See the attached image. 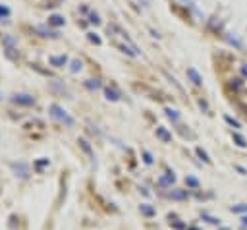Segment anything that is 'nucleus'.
<instances>
[{
  "instance_id": "f257e3e1",
  "label": "nucleus",
  "mask_w": 247,
  "mask_h": 230,
  "mask_svg": "<svg viewBox=\"0 0 247 230\" xmlns=\"http://www.w3.org/2000/svg\"><path fill=\"white\" fill-rule=\"evenodd\" d=\"M50 110H52V116H54V118H58L60 122H64V124L70 126V128L74 126V118H71V116H70V114L62 109L60 105H52V106H50Z\"/></svg>"
},
{
  "instance_id": "f03ea898",
  "label": "nucleus",
  "mask_w": 247,
  "mask_h": 230,
  "mask_svg": "<svg viewBox=\"0 0 247 230\" xmlns=\"http://www.w3.org/2000/svg\"><path fill=\"white\" fill-rule=\"evenodd\" d=\"M12 168L18 172V176H21V178H25L27 174H29V168H27V164H12Z\"/></svg>"
},
{
  "instance_id": "7ed1b4c3",
  "label": "nucleus",
  "mask_w": 247,
  "mask_h": 230,
  "mask_svg": "<svg viewBox=\"0 0 247 230\" xmlns=\"http://www.w3.org/2000/svg\"><path fill=\"white\" fill-rule=\"evenodd\" d=\"M14 101H16V103H21V105H33L35 103V99L31 95H16Z\"/></svg>"
},
{
  "instance_id": "20e7f679",
  "label": "nucleus",
  "mask_w": 247,
  "mask_h": 230,
  "mask_svg": "<svg viewBox=\"0 0 247 230\" xmlns=\"http://www.w3.org/2000/svg\"><path fill=\"white\" fill-rule=\"evenodd\" d=\"M156 135H158V138H160L162 141H172V135L166 132L164 128H156Z\"/></svg>"
},
{
  "instance_id": "39448f33",
  "label": "nucleus",
  "mask_w": 247,
  "mask_h": 230,
  "mask_svg": "<svg viewBox=\"0 0 247 230\" xmlns=\"http://www.w3.org/2000/svg\"><path fill=\"white\" fill-rule=\"evenodd\" d=\"M66 62H68L66 56H54V58H50V64H52V66H58V68L64 66Z\"/></svg>"
},
{
  "instance_id": "423d86ee",
  "label": "nucleus",
  "mask_w": 247,
  "mask_h": 230,
  "mask_svg": "<svg viewBox=\"0 0 247 230\" xmlns=\"http://www.w3.org/2000/svg\"><path fill=\"white\" fill-rule=\"evenodd\" d=\"M187 76H189L191 80H193V83H195V85H201V83H203V81H201V77H199V74H197V72H195L193 68L187 70Z\"/></svg>"
},
{
  "instance_id": "0eeeda50",
  "label": "nucleus",
  "mask_w": 247,
  "mask_h": 230,
  "mask_svg": "<svg viewBox=\"0 0 247 230\" xmlns=\"http://www.w3.org/2000/svg\"><path fill=\"white\" fill-rule=\"evenodd\" d=\"M170 195H172L174 199H185V197H187V191H185V190H176V191H172Z\"/></svg>"
},
{
  "instance_id": "6e6552de",
  "label": "nucleus",
  "mask_w": 247,
  "mask_h": 230,
  "mask_svg": "<svg viewBox=\"0 0 247 230\" xmlns=\"http://www.w3.org/2000/svg\"><path fill=\"white\" fill-rule=\"evenodd\" d=\"M232 213H247V203H239L232 207Z\"/></svg>"
},
{
  "instance_id": "1a4fd4ad",
  "label": "nucleus",
  "mask_w": 247,
  "mask_h": 230,
  "mask_svg": "<svg viewBox=\"0 0 247 230\" xmlns=\"http://www.w3.org/2000/svg\"><path fill=\"white\" fill-rule=\"evenodd\" d=\"M79 145H81V149L85 151L87 155H91V157H93V151H91V145H89V143H87L85 139H79Z\"/></svg>"
},
{
  "instance_id": "9d476101",
  "label": "nucleus",
  "mask_w": 247,
  "mask_h": 230,
  "mask_svg": "<svg viewBox=\"0 0 247 230\" xmlns=\"http://www.w3.org/2000/svg\"><path fill=\"white\" fill-rule=\"evenodd\" d=\"M48 23H50V25H62V23H64V18H60V16H52V18L48 19Z\"/></svg>"
},
{
  "instance_id": "9b49d317",
  "label": "nucleus",
  "mask_w": 247,
  "mask_h": 230,
  "mask_svg": "<svg viewBox=\"0 0 247 230\" xmlns=\"http://www.w3.org/2000/svg\"><path fill=\"white\" fill-rule=\"evenodd\" d=\"M106 99H110V101H118L120 97H118V93H116V91H112L110 87H108V89H106Z\"/></svg>"
},
{
  "instance_id": "f8f14e48",
  "label": "nucleus",
  "mask_w": 247,
  "mask_h": 230,
  "mask_svg": "<svg viewBox=\"0 0 247 230\" xmlns=\"http://www.w3.org/2000/svg\"><path fill=\"white\" fill-rule=\"evenodd\" d=\"M141 211L147 215V217H152V215H155V209H151V207H147V205H141Z\"/></svg>"
},
{
  "instance_id": "ddd939ff",
  "label": "nucleus",
  "mask_w": 247,
  "mask_h": 230,
  "mask_svg": "<svg viewBox=\"0 0 247 230\" xmlns=\"http://www.w3.org/2000/svg\"><path fill=\"white\" fill-rule=\"evenodd\" d=\"M234 139H236V143H237L239 147H245V145H247V143H245V139H243L239 133H236V135H234Z\"/></svg>"
},
{
  "instance_id": "4468645a",
  "label": "nucleus",
  "mask_w": 247,
  "mask_h": 230,
  "mask_svg": "<svg viewBox=\"0 0 247 230\" xmlns=\"http://www.w3.org/2000/svg\"><path fill=\"white\" fill-rule=\"evenodd\" d=\"M197 155H199V157H201V159L205 161V162H210V159H209V155H207V153H205V151H203L201 147L197 149Z\"/></svg>"
},
{
  "instance_id": "2eb2a0df",
  "label": "nucleus",
  "mask_w": 247,
  "mask_h": 230,
  "mask_svg": "<svg viewBox=\"0 0 247 230\" xmlns=\"http://www.w3.org/2000/svg\"><path fill=\"white\" fill-rule=\"evenodd\" d=\"M87 87H91V89H99V87H100V83H99V81H95V80H89V81H87Z\"/></svg>"
},
{
  "instance_id": "dca6fc26",
  "label": "nucleus",
  "mask_w": 247,
  "mask_h": 230,
  "mask_svg": "<svg viewBox=\"0 0 247 230\" xmlns=\"http://www.w3.org/2000/svg\"><path fill=\"white\" fill-rule=\"evenodd\" d=\"M166 114H168V118H172V120H178V112H176V110L166 109Z\"/></svg>"
},
{
  "instance_id": "f3484780",
  "label": "nucleus",
  "mask_w": 247,
  "mask_h": 230,
  "mask_svg": "<svg viewBox=\"0 0 247 230\" xmlns=\"http://www.w3.org/2000/svg\"><path fill=\"white\" fill-rule=\"evenodd\" d=\"M77 70H81V62L74 60V62H71V72H77Z\"/></svg>"
},
{
  "instance_id": "a211bd4d",
  "label": "nucleus",
  "mask_w": 247,
  "mask_h": 230,
  "mask_svg": "<svg viewBox=\"0 0 247 230\" xmlns=\"http://www.w3.org/2000/svg\"><path fill=\"white\" fill-rule=\"evenodd\" d=\"M170 224H172L174 228H178V230H185V228H187L185 224H181V222H170Z\"/></svg>"
},
{
  "instance_id": "6ab92c4d",
  "label": "nucleus",
  "mask_w": 247,
  "mask_h": 230,
  "mask_svg": "<svg viewBox=\"0 0 247 230\" xmlns=\"http://www.w3.org/2000/svg\"><path fill=\"white\" fill-rule=\"evenodd\" d=\"M205 219H207V220L210 222V224H218V222H220L218 219H214V217H209V215H205Z\"/></svg>"
},
{
  "instance_id": "aec40b11",
  "label": "nucleus",
  "mask_w": 247,
  "mask_h": 230,
  "mask_svg": "<svg viewBox=\"0 0 247 230\" xmlns=\"http://www.w3.org/2000/svg\"><path fill=\"white\" fill-rule=\"evenodd\" d=\"M187 184H189V186H193V188H197V186H199V182L195 180V178H187Z\"/></svg>"
},
{
  "instance_id": "412c9836",
  "label": "nucleus",
  "mask_w": 247,
  "mask_h": 230,
  "mask_svg": "<svg viewBox=\"0 0 247 230\" xmlns=\"http://www.w3.org/2000/svg\"><path fill=\"white\" fill-rule=\"evenodd\" d=\"M226 122H228V124H232V126H234V128H239V124H237L236 120H232L230 116H226Z\"/></svg>"
},
{
  "instance_id": "4be33fe9",
  "label": "nucleus",
  "mask_w": 247,
  "mask_h": 230,
  "mask_svg": "<svg viewBox=\"0 0 247 230\" xmlns=\"http://www.w3.org/2000/svg\"><path fill=\"white\" fill-rule=\"evenodd\" d=\"M89 39H91L93 43H97V45H100V39H99V37H95V35H93V33L89 35Z\"/></svg>"
},
{
  "instance_id": "5701e85b",
  "label": "nucleus",
  "mask_w": 247,
  "mask_h": 230,
  "mask_svg": "<svg viewBox=\"0 0 247 230\" xmlns=\"http://www.w3.org/2000/svg\"><path fill=\"white\" fill-rule=\"evenodd\" d=\"M0 16H10V10L8 8H0Z\"/></svg>"
},
{
  "instance_id": "b1692460",
  "label": "nucleus",
  "mask_w": 247,
  "mask_h": 230,
  "mask_svg": "<svg viewBox=\"0 0 247 230\" xmlns=\"http://www.w3.org/2000/svg\"><path fill=\"white\" fill-rule=\"evenodd\" d=\"M91 21H93V23H99V16H97V14H93V16H91Z\"/></svg>"
},
{
  "instance_id": "393cba45",
  "label": "nucleus",
  "mask_w": 247,
  "mask_h": 230,
  "mask_svg": "<svg viewBox=\"0 0 247 230\" xmlns=\"http://www.w3.org/2000/svg\"><path fill=\"white\" fill-rule=\"evenodd\" d=\"M241 224H243V230H247V217L241 219Z\"/></svg>"
},
{
  "instance_id": "a878e982",
  "label": "nucleus",
  "mask_w": 247,
  "mask_h": 230,
  "mask_svg": "<svg viewBox=\"0 0 247 230\" xmlns=\"http://www.w3.org/2000/svg\"><path fill=\"white\" fill-rule=\"evenodd\" d=\"M145 161H147V162H149V164H151V162H152V159H151V155H149V153H145Z\"/></svg>"
},
{
  "instance_id": "bb28decb",
  "label": "nucleus",
  "mask_w": 247,
  "mask_h": 230,
  "mask_svg": "<svg viewBox=\"0 0 247 230\" xmlns=\"http://www.w3.org/2000/svg\"><path fill=\"white\" fill-rule=\"evenodd\" d=\"M189 230H197V228H189Z\"/></svg>"
}]
</instances>
